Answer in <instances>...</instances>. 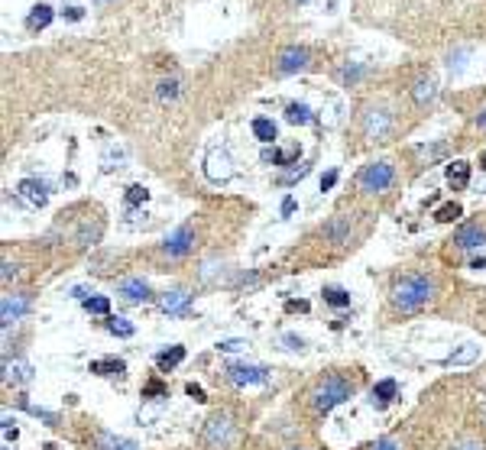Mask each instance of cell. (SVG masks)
<instances>
[{
	"label": "cell",
	"instance_id": "cell-1",
	"mask_svg": "<svg viewBox=\"0 0 486 450\" xmlns=\"http://www.w3.org/2000/svg\"><path fill=\"white\" fill-rule=\"evenodd\" d=\"M435 292H438V282L431 275L412 272L393 285V308L402 311V315H415V311H421L428 301L435 298Z\"/></svg>",
	"mask_w": 486,
	"mask_h": 450
},
{
	"label": "cell",
	"instance_id": "cell-2",
	"mask_svg": "<svg viewBox=\"0 0 486 450\" xmlns=\"http://www.w3.org/2000/svg\"><path fill=\"white\" fill-rule=\"evenodd\" d=\"M353 392H357V383H353V379H347V376H341V373H331L311 389V409L318 411V415H327L331 409H337V405H344L347 399H353Z\"/></svg>",
	"mask_w": 486,
	"mask_h": 450
},
{
	"label": "cell",
	"instance_id": "cell-3",
	"mask_svg": "<svg viewBox=\"0 0 486 450\" xmlns=\"http://www.w3.org/2000/svg\"><path fill=\"white\" fill-rule=\"evenodd\" d=\"M393 182H395V168L389 162H369V166L360 168V176H357L360 192H367V194L386 192V188H393Z\"/></svg>",
	"mask_w": 486,
	"mask_h": 450
},
{
	"label": "cell",
	"instance_id": "cell-4",
	"mask_svg": "<svg viewBox=\"0 0 486 450\" xmlns=\"http://www.w3.org/2000/svg\"><path fill=\"white\" fill-rule=\"evenodd\" d=\"M230 434H234V421H230V415H211L208 425H204V431H202V441L208 444V447L221 450L227 441H230Z\"/></svg>",
	"mask_w": 486,
	"mask_h": 450
},
{
	"label": "cell",
	"instance_id": "cell-5",
	"mask_svg": "<svg viewBox=\"0 0 486 450\" xmlns=\"http://www.w3.org/2000/svg\"><path fill=\"white\" fill-rule=\"evenodd\" d=\"M192 246H195V230L188 224H182L178 230H172V234L162 240V256L182 259V256H188V253H192Z\"/></svg>",
	"mask_w": 486,
	"mask_h": 450
},
{
	"label": "cell",
	"instance_id": "cell-6",
	"mask_svg": "<svg viewBox=\"0 0 486 450\" xmlns=\"http://www.w3.org/2000/svg\"><path fill=\"white\" fill-rule=\"evenodd\" d=\"M308 49L305 46H285L282 52H279V62H276V72L279 75H295V72H302V68H308Z\"/></svg>",
	"mask_w": 486,
	"mask_h": 450
},
{
	"label": "cell",
	"instance_id": "cell-7",
	"mask_svg": "<svg viewBox=\"0 0 486 450\" xmlns=\"http://www.w3.org/2000/svg\"><path fill=\"white\" fill-rule=\"evenodd\" d=\"M204 172L211 182H230L234 178V162L227 156V150H211L204 159Z\"/></svg>",
	"mask_w": 486,
	"mask_h": 450
},
{
	"label": "cell",
	"instance_id": "cell-8",
	"mask_svg": "<svg viewBox=\"0 0 486 450\" xmlns=\"http://www.w3.org/2000/svg\"><path fill=\"white\" fill-rule=\"evenodd\" d=\"M224 373L234 385H256V383H266L269 379L266 366H247V363H230Z\"/></svg>",
	"mask_w": 486,
	"mask_h": 450
},
{
	"label": "cell",
	"instance_id": "cell-9",
	"mask_svg": "<svg viewBox=\"0 0 486 450\" xmlns=\"http://www.w3.org/2000/svg\"><path fill=\"white\" fill-rule=\"evenodd\" d=\"M29 295H4L0 298V321H4V327H10L13 321H20V317L29 311Z\"/></svg>",
	"mask_w": 486,
	"mask_h": 450
},
{
	"label": "cell",
	"instance_id": "cell-10",
	"mask_svg": "<svg viewBox=\"0 0 486 450\" xmlns=\"http://www.w3.org/2000/svg\"><path fill=\"white\" fill-rule=\"evenodd\" d=\"M389 130H393V117H389L386 110L369 107L367 114H363V133H367L369 140H383Z\"/></svg>",
	"mask_w": 486,
	"mask_h": 450
},
{
	"label": "cell",
	"instance_id": "cell-11",
	"mask_svg": "<svg viewBox=\"0 0 486 450\" xmlns=\"http://www.w3.org/2000/svg\"><path fill=\"white\" fill-rule=\"evenodd\" d=\"M451 243L457 246V250H480V246L486 243V230L480 224H464L461 230L454 234Z\"/></svg>",
	"mask_w": 486,
	"mask_h": 450
},
{
	"label": "cell",
	"instance_id": "cell-12",
	"mask_svg": "<svg viewBox=\"0 0 486 450\" xmlns=\"http://www.w3.org/2000/svg\"><path fill=\"white\" fill-rule=\"evenodd\" d=\"M159 311H166V315H188L192 311V295L182 292V289L159 295Z\"/></svg>",
	"mask_w": 486,
	"mask_h": 450
},
{
	"label": "cell",
	"instance_id": "cell-13",
	"mask_svg": "<svg viewBox=\"0 0 486 450\" xmlns=\"http://www.w3.org/2000/svg\"><path fill=\"white\" fill-rule=\"evenodd\" d=\"M120 295H124L130 305H143V301H150L152 298V292H150V285L143 282V279H124L120 282V289H117Z\"/></svg>",
	"mask_w": 486,
	"mask_h": 450
},
{
	"label": "cell",
	"instance_id": "cell-14",
	"mask_svg": "<svg viewBox=\"0 0 486 450\" xmlns=\"http://www.w3.org/2000/svg\"><path fill=\"white\" fill-rule=\"evenodd\" d=\"M20 194H23L33 208H42V204L49 201V188H46V182H39V178H23V182H20Z\"/></svg>",
	"mask_w": 486,
	"mask_h": 450
},
{
	"label": "cell",
	"instance_id": "cell-15",
	"mask_svg": "<svg viewBox=\"0 0 486 450\" xmlns=\"http://www.w3.org/2000/svg\"><path fill=\"white\" fill-rule=\"evenodd\" d=\"M447 185H451L454 192H464V188L470 185V162L454 159L451 166H447Z\"/></svg>",
	"mask_w": 486,
	"mask_h": 450
},
{
	"label": "cell",
	"instance_id": "cell-16",
	"mask_svg": "<svg viewBox=\"0 0 486 450\" xmlns=\"http://www.w3.org/2000/svg\"><path fill=\"white\" fill-rule=\"evenodd\" d=\"M52 17H55V10H52L49 4H36V7L29 10V17H26V29H29V33H39V29H46V26L52 23Z\"/></svg>",
	"mask_w": 486,
	"mask_h": 450
},
{
	"label": "cell",
	"instance_id": "cell-17",
	"mask_svg": "<svg viewBox=\"0 0 486 450\" xmlns=\"http://www.w3.org/2000/svg\"><path fill=\"white\" fill-rule=\"evenodd\" d=\"M98 450H140V444L130 437H117L110 431H98Z\"/></svg>",
	"mask_w": 486,
	"mask_h": 450
},
{
	"label": "cell",
	"instance_id": "cell-18",
	"mask_svg": "<svg viewBox=\"0 0 486 450\" xmlns=\"http://www.w3.org/2000/svg\"><path fill=\"white\" fill-rule=\"evenodd\" d=\"M347 234H350V217H347V214H337L334 220H327V224H324V237L331 243H344Z\"/></svg>",
	"mask_w": 486,
	"mask_h": 450
},
{
	"label": "cell",
	"instance_id": "cell-19",
	"mask_svg": "<svg viewBox=\"0 0 486 450\" xmlns=\"http://www.w3.org/2000/svg\"><path fill=\"white\" fill-rule=\"evenodd\" d=\"M395 392H399V383H395V379H379V383L373 385V405H376V409H386V405L395 399Z\"/></svg>",
	"mask_w": 486,
	"mask_h": 450
},
{
	"label": "cell",
	"instance_id": "cell-20",
	"mask_svg": "<svg viewBox=\"0 0 486 450\" xmlns=\"http://www.w3.org/2000/svg\"><path fill=\"white\" fill-rule=\"evenodd\" d=\"M473 359H480V347L477 343H467V347H461L457 353H451V357L441 359V366H467V363H473Z\"/></svg>",
	"mask_w": 486,
	"mask_h": 450
},
{
	"label": "cell",
	"instance_id": "cell-21",
	"mask_svg": "<svg viewBox=\"0 0 486 450\" xmlns=\"http://www.w3.org/2000/svg\"><path fill=\"white\" fill-rule=\"evenodd\" d=\"M91 373L98 376H124L126 373V363L117 357H104V359H94L91 363Z\"/></svg>",
	"mask_w": 486,
	"mask_h": 450
},
{
	"label": "cell",
	"instance_id": "cell-22",
	"mask_svg": "<svg viewBox=\"0 0 486 450\" xmlns=\"http://www.w3.org/2000/svg\"><path fill=\"white\" fill-rule=\"evenodd\" d=\"M298 159V146H289V150H263V162H272V166H292Z\"/></svg>",
	"mask_w": 486,
	"mask_h": 450
},
{
	"label": "cell",
	"instance_id": "cell-23",
	"mask_svg": "<svg viewBox=\"0 0 486 450\" xmlns=\"http://www.w3.org/2000/svg\"><path fill=\"white\" fill-rule=\"evenodd\" d=\"M29 379H33V369L26 363H13L10 366V359H4V383H29Z\"/></svg>",
	"mask_w": 486,
	"mask_h": 450
},
{
	"label": "cell",
	"instance_id": "cell-24",
	"mask_svg": "<svg viewBox=\"0 0 486 450\" xmlns=\"http://www.w3.org/2000/svg\"><path fill=\"white\" fill-rule=\"evenodd\" d=\"M253 136H256V140L260 143H276V136H279V130H276V124H272V120L269 117H256L253 120Z\"/></svg>",
	"mask_w": 486,
	"mask_h": 450
},
{
	"label": "cell",
	"instance_id": "cell-25",
	"mask_svg": "<svg viewBox=\"0 0 486 450\" xmlns=\"http://www.w3.org/2000/svg\"><path fill=\"white\" fill-rule=\"evenodd\" d=\"M182 359H185V347H169V350H162L159 357H156V366H159V373H169V369H176Z\"/></svg>",
	"mask_w": 486,
	"mask_h": 450
},
{
	"label": "cell",
	"instance_id": "cell-26",
	"mask_svg": "<svg viewBox=\"0 0 486 450\" xmlns=\"http://www.w3.org/2000/svg\"><path fill=\"white\" fill-rule=\"evenodd\" d=\"M321 295H324V305H331V308H350V292L341 285H327Z\"/></svg>",
	"mask_w": 486,
	"mask_h": 450
},
{
	"label": "cell",
	"instance_id": "cell-27",
	"mask_svg": "<svg viewBox=\"0 0 486 450\" xmlns=\"http://www.w3.org/2000/svg\"><path fill=\"white\" fill-rule=\"evenodd\" d=\"M412 100L425 107L428 100H435V81L431 78H419V81L412 84Z\"/></svg>",
	"mask_w": 486,
	"mask_h": 450
},
{
	"label": "cell",
	"instance_id": "cell-28",
	"mask_svg": "<svg viewBox=\"0 0 486 450\" xmlns=\"http://www.w3.org/2000/svg\"><path fill=\"white\" fill-rule=\"evenodd\" d=\"M285 120H289V124H295V126H305V124H311V110L305 107V104H289V107H285Z\"/></svg>",
	"mask_w": 486,
	"mask_h": 450
},
{
	"label": "cell",
	"instance_id": "cell-29",
	"mask_svg": "<svg viewBox=\"0 0 486 450\" xmlns=\"http://www.w3.org/2000/svg\"><path fill=\"white\" fill-rule=\"evenodd\" d=\"M88 315H101V317H110V298L107 295H91L88 301H81Z\"/></svg>",
	"mask_w": 486,
	"mask_h": 450
},
{
	"label": "cell",
	"instance_id": "cell-30",
	"mask_svg": "<svg viewBox=\"0 0 486 450\" xmlns=\"http://www.w3.org/2000/svg\"><path fill=\"white\" fill-rule=\"evenodd\" d=\"M461 214H464L461 204H457V201H447V204H441V208L435 211V220L438 224H451V220H457Z\"/></svg>",
	"mask_w": 486,
	"mask_h": 450
},
{
	"label": "cell",
	"instance_id": "cell-31",
	"mask_svg": "<svg viewBox=\"0 0 486 450\" xmlns=\"http://www.w3.org/2000/svg\"><path fill=\"white\" fill-rule=\"evenodd\" d=\"M107 331L114 333V337H133V331H136V327L130 324L126 317H120V315L114 317V315H110V317H107Z\"/></svg>",
	"mask_w": 486,
	"mask_h": 450
},
{
	"label": "cell",
	"instance_id": "cell-32",
	"mask_svg": "<svg viewBox=\"0 0 486 450\" xmlns=\"http://www.w3.org/2000/svg\"><path fill=\"white\" fill-rule=\"evenodd\" d=\"M20 409L29 411V415L39 418V421H46V425H59V415H55V411H46V409H39V405H29L26 399H20Z\"/></svg>",
	"mask_w": 486,
	"mask_h": 450
},
{
	"label": "cell",
	"instance_id": "cell-33",
	"mask_svg": "<svg viewBox=\"0 0 486 450\" xmlns=\"http://www.w3.org/2000/svg\"><path fill=\"white\" fill-rule=\"evenodd\" d=\"M169 389L159 383V379H150V383L143 385V399H166Z\"/></svg>",
	"mask_w": 486,
	"mask_h": 450
},
{
	"label": "cell",
	"instance_id": "cell-34",
	"mask_svg": "<svg viewBox=\"0 0 486 450\" xmlns=\"http://www.w3.org/2000/svg\"><path fill=\"white\" fill-rule=\"evenodd\" d=\"M156 94H159V100H176V98H178V81H176V78H169V81H159Z\"/></svg>",
	"mask_w": 486,
	"mask_h": 450
},
{
	"label": "cell",
	"instance_id": "cell-35",
	"mask_svg": "<svg viewBox=\"0 0 486 450\" xmlns=\"http://www.w3.org/2000/svg\"><path fill=\"white\" fill-rule=\"evenodd\" d=\"M150 198V192H146V188H143V185H130V188H126V204H130V208H136V204H143V201Z\"/></svg>",
	"mask_w": 486,
	"mask_h": 450
},
{
	"label": "cell",
	"instance_id": "cell-36",
	"mask_svg": "<svg viewBox=\"0 0 486 450\" xmlns=\"http://www.w3.org/2000/svg\"><path fill=\"white\" fill-rule=\"evenodd\" d=\"M218 350L221 353H240V350H247V340H221Z\"/></svg>",
	"mask_w": 486,
	"mask_h": 450
},
{
	"label": "cell",
	"instance_id": "cell-37",
	"mask_svg": "<svg viewBox=\"0 0 486 450\" xmlns=\"http://www.w3.org/2000/svg\"><path fill=\"white\" fill-rule=\"evenodd\" d=\"M369 450H402V441H395V437H383V441H376Z\"/></svg>",
	"mask_w": 486,
	"mask_h": 450
},
{
	"label": "cell",
	"instance_id": "cell-38",
	"mask_svg": "<svg viewBox=\"0 0 486 450\" xmlns=\"http://www.w3.org/2000/svg\"><path fill=\"white\" fill-rule=\"evenodd\" d=\"M454 450H486V447H483V441H477V437H467V441L454 444Z\"/></svg>",
	"mask_w": 486,
	"mask_h": 450
},
{
	"label": "cell",
	"instance_id": "cell-39",
	"mask_svg": "<svg viewBox=\"0 0 486 450\" xmlns=\"http://www.w3.org/2000/svg\"><path fill=\"white\" fill-rule=\"evenodd\" d=\"M334 185H337V168H331L327 176H321V192H331Z\"/></svg>",
	"mask_w": 486,
	"mask_h": 450
},
{
	"label": "cell",
	"instance_id": "cell-40",
	"mask_svg": "<svg viewBox=\"0 0 486 450\" xmlns=\"http://www.w3.org/2000/svg\"><path fill=\"white\" fill-rule=\"evenodd\" d=\"M282 343L289 347V350H302V347H305V340H302V337H295V333H285Z\"/></svg>",
	"mask_w": 486,
	"mask_h": 450
},
{
	"label": "cell",
	"instance_id": "cell-41",
	"mask_svg": "<svg viewBox=\"0 0 486 450\" xmlns=\"http://www.w3.org/2000/svg\"><path fill=\"white\" fill-rule=\"evenodd\" d=\"M185 392H188V395H192V399H195V402H208V399H204V389H202V385H195V383H188V385H185Z\"/></svg>",
	"mask_w": 486,
	"mask_h": 450
},
{
	"label": "cell",
	"instance_id": "cell-42",
	"mask_svg": "<svg viewBox=\"0 0 486 450\" xmlns=\"http://www.w3.org/2000/svg\"><path fill=\"white\" fill-rule=\"evenodd\" d=\"M62 17H68V20H81V17H84V10H81V7H65V10H62Z\"/></svg>",
	"mask_w": 486,
	"mask_h": 450
},
{
	"label": "cell",
	"instance_id": "cell-43",
	"mask_svg": "<svg viewBox=\"0 0 486 450\" xmlns=\"http://www.w3.org/2000/svg\"><path fill=\"white\" fill-rule=\"evenodd\" d=\"M285 311H308V301H285Z\"/></svg>",
	"mask_w": 486,
	"mask_h": 450
},
{
	"label": "cell",
	"instance_id": "cell-44",
	"mask_svg": "<svg viewBox=\"0 0 486 450\" xmlns=\"http://www.w3.org/2000/svg\"><path fill=\"white\" fill-rule=\"evenodd\" d=\"M13 275H17V266L13 263H4V282H10Z\"/></svg>",
	"mask_w": 486,
	"mask_h": 450
},
{
	"label": "cell",
	"instance_id": "cell-45",
	"mask_svg": "<svg viewBox=\"0 0 486 450\" xmlns=\"http://www.w3.org/2000/svg\"><path fill=\"white\" fill-rule=\"evenodd\" d=\"M292 211H295V198H285L282 201V214H292Z\"/></svg>",
	"mask_w": 486,
	"mask_h": 450
},
{
	"label": "cell",
	"instance_id": "cell-46",
	"mask_svg": "<svg viewBox=\"0 0 486 450\" xmlns=\"http://www.w3.org/2000/svg\"><path fill=\"white\" fill-rule=\"evenodd\" d=\"M477 126H480V130H486V107L477 114Z\"/></svg>",
	"mask_w": 486,
	"mask_h": 450
},
{
	"label": "cell",
	"instance_id": "cell-47",
	"mask_svg": "<svg viewBox=\"0 0 486 450\" xmlns=\"http://www.w3.org/2000/svg\"><path fill=\"white\" fill-rule=\"evenodd\" d=\"M480 166H483V168H486V150H483V156H480Z\"/></svg>",
	"mask_w": 486,
	"mask_h": 450
},
{
	"label": "cell",
	"instance_id": "cell-48",
	"mask_svg": "<svg viewBox=\"0 0 486 450\" xmlns=\"http://www.w3.org/2000/svg\"><path fill=\"white\" fill-rule=\"evenodd\" d=\"M98 4H110V0H98Z\"/></svg>",
	"mask_w": 486,
	"mask_h": 450
},
{
	"label": "cell",
	"instance_id": "cell-49",
	"mask_svg": "<svg viewBox=\"0 0 486 450\" xmlns=\"http://www.w3.org/2000/svg\"><path fill=\"white\" fill-rule=\"evenodd\" d=\"M298 4H305V0H298Z\"/></svg>",
	"mask_w": 486,
	"mask_h": 450
}]
</instances>
